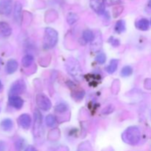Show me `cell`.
<instances>
[{"label":"cell","instance_id":"26","mask_svg":"<svg viewBox=\"0 0 151 151\" xmlns=\"http://www.w3.org/2000/svg\"><path fill=\"white\" fill-rule=\"evenodd\" d=\"M105 4L111 6V5H115V4H118L121 2V0H104Z\"/></svg>","mask_w":151,"mask_h":151},{"label":"cell","instance_id":"13","mask_svg":"<svg viewBox=\"0 0 151 151\" xmlns=\"http://www.w3.org/2000/svg\"><path fill=\"white\" fill-rule=\"evenodd\" d=\"M136 27L137 29H140V30H147L150 27V22L147 19H141L137 21L136 23Z\"/></svg>","mask_w":151,"mask_h":151},{"label":"cell","instance_id":"28","mask_svg":"<svg viewBox=\"0 0 151 151\" xmlns=\"http://www.w3.org/2000/svg\"><path fill=\"white\" fill-rule=\"evenodd\" d=\"M23 145H24V144L22 143V140H19L18 142H16V148H17L19 150H20L22 148Z\"/></svg>","mask_w":151,"mask_h":151},{"label":"cell","instance_id":"3","mask_svg":"<svg viewBox=\"0 0 151 151\" xmlns=\"http://www.w3.org/2000/svg\"><path fill=\"white\" fill-rule=\"evenodd\" d=\"M58 41V32L51 27H47L44 30V45L47 48H52L57 44Z\"/></svg>","mask_w":151,"mask_h":151},{"label":"cell","instance_id":"20","mask_svg":"<svg viewBox=\"0 0 151 151\" xmlns=\"http://www.w3.org/2000/svg\"><path fill=\"white\" fill-rule=\"evenodd\" d=\"M78 19H79V17L75 13H69L66 16V21H67L68 24L70 25L74 24L75 22H78Z\"/></svg>","mask_w":151,"mask_h":151},{"label":"cell","instance_id":"14","mask_svg":"<svg viewBox=\"0 0 151 151\" xmlns=\"http://www.w3.org/2000/svg\"><path fill=\"white\" fill-rule=\"evenodd\" d=\"M22 5L19 1H16L14 6V19L16 22H20L21 16H22Z\"/></svg>","mask_w":151,"mask_h":151},{"label":"cell","instance_id":"31","mask_svg":"<svg viewBox=\"0 0 151 151\" xmlns=\"http://www.w3.org/2000/svg\"><path fill=\"white\" fill-rule=\"evenodd\" d=\"M2 88H3V85H2V83H1V81H0V91L2 90Z\"/></svg>","mask_w":151,"mask_h":151},{"label":"cell","instance_id":"2","mask_svg":"<svg viewBox=\"0 0 151 151\" xmlns=\"http://www.w3.org/2000/svg\"><path fill=\"white\" fill-rule=\"evenodd\" d=\"M66 67L69 75H72L75 80L80 81L82 79V69L76 59L69 58L66 61Z\"/></svg>","mask_w":151,"mask_h":151},{"label":"cell","instance_id":"1","mask_svg":"<svg viewBox=\"0 0 151 151\" xmlns=\"http://www.w3.org/2000/svg\"><path fill=\"white\" fill-rule=\"evenodd\" d=\"M141 138V133L137 126H131L127 128L122 134V139L124 142L130 145L138 144Z\"/></svg>","mask_w":151,"mask_h":151},{"label":"cell","instance_id":"33","mask_svg":"<svg viewBox=\"0 0 151 151\" xmlns=\"http://www.w3.org/2000/svg\"><path fill=\"white\" fill-rule=\"evenodd\" d=\"M150 24H151V20H150Z\"/></svg>","mask_w":151,"mask_h":151},{"label":"cell","instance_id":"12","mask_svg":"<svg viewBox=\"0 0 151 151\" xmlns=\"http://www.w3.org/2000/svg\"><path fill=\"white\" fill-rule=\"evenodd\" d=\"M0 33L4 37H8L12 33V28L4 22H0Z\"/></svg>","mask_w":151,"mask_h":151},{"label":"cell","instance_id":"30","mask_svg":"<svg viewBox=\"0 0 151 151\" xmlns=\"http://www.w3.org/2000/svg\"><path fill=\"white\" fill-rule=\"evenodd\" d=\"M24 151H37V150L33 147V146L29 145V146H28L26 149H25Z\"/></svg>","mask_w":151,"mask_h":151},{"label":"cell","instance_id":"18","mask_svg":"<svg viewBox=\"0 0 151 151\" xmlns=\"http://www.w3.org/2000/svg\"><path fill=\"white\" fill-rule=\"evenodd\" d=\"M33 60V57H32L31 55H26L24 56L23 58H22V65H23V66H24V67L26 68L29 67V66H30L31 65H32Z\"/></svg>","mask_w":151,"mask_h":151},{"label":"cell","instance_id":"11","mask_svg":"<svg viewBox=\"0 0 151 151\" xmlns=\"http://www.w3.org/2000/svg\"><path fill=\"white\" fill-rule=\"evenodd\" d=\"M18 62L14 59H10L7 61L5 66V71L7 74H13L18 69Z\"/></svg>","mask_w":151,"mask_h":151},{"label":"cell","instance_id":"32","mask_svg":"<svg viewBox=\"0 0 151 151\" xmlns=\"http://www.w3.org/2000/svg\"><path fill=\"white\" fill-rule=\"evenodd\" d=\"M148 6L151 8V0H150V1H149V2H148Z\"/></svg>","mask_w":151,"mask_h":151},{"label":"cell","instance_id":"24","mask_svg":"<svg viewBox=\"0 0 151 151\" xmlns=\"http://www.w3.org/2000/svg\"><path fill=\"white\" fill-rule=\"evenodd\" d=\"M133 73V69L130 66H126L122 68L121 71V75L122 77H128Z\"/></svg>","mask_w":151,"mask_h":151},{"label":"cell","instance_id":"5","mask_svg":"<svg viewBox=\"0 0 151 151\" xmlns=\"http://www.w3.org/2000/svg\"><path fill=\"white\" fill-rule=\"evenodd\" d=\"M25 88L26 86H25L24 82L23 81L19 80V81H16L10 87V96H18V94H22L24 91Z\"/></svg>","mask_w":151,"mask_h":151},{"label":"cell","instance_id":"27","mask_svg":"<svg viewBox=\"0 0 151 151\" xmlns=\"http://www.w3.org/2000/svg\"><path fill=\"white\" fill-rule=\"evenodd\" d=\"M109 42H110L111 44L114 46V47H116V46H118L119 44V40L116 39V38H114V37H111V38H110V40H109Z\"/></svg>","mask_w":151,"mask_h":151},{"label":"cell","instance_id":"7","mask_svg":"<svg viewBox=\"0 0 151 151\" xmlns=\"http://www.w3.org/2000/svg\"><path fill=\"white\" fill-rule=\"evenodd\" d=\"M90 6L92 10L98 14H103L104 13V0H90Z\"/></svg>","mask_w":151,"mask_h":151},{"label":"cell","instance_id":"21","mask_svg":"<svg viewBox=\"0 0 151 151\" xmlns=\"http://www.w3.org/2000/svg\"><path fill=\"white\" fill-rule=\"evenodd\" d=\"M115 30L118 33H122L125 30V22L124 20H119L115 25Z\"/></svg>","mask_w":151,"mask_h":151},{"label":"cell","instance_id":"10","mask_svg":"<svg viewBox=\"0 0 151 151\" xmlns=\"http://www.w3.org/2000/svg\"><path fill=\"white\" fill-rule=\"evenodd\" d=\"M9 103L10 106L16 109H21L23 106L24 101L19 96H10L9 98Z\"/></svg>","mask_w":151,"mask_h":151},{"label":"cell","instance_id":"4","mask_svg":"<svg viewBox=\"0 0 151 151\" xmlns=\"http://www.w3.org/2000/svg\"><path fill=\"white\" fill-rule=\"evenodd\" d=\"M36 103L38 107L41 110L47 111L52 107V103L47 96L44 94H38L36 96Z\"/></svg>","mask_w":151,"mask_h":151},{"label":"cell","instance_id":"25","mask_svg":"<svg viewBox=\"0 0 151 151\" xmlns=\"http://www.w3.org/2000/svg\"><path fill=\"white\" fill-rule=\"evenodd\" d=\"M96 60H97L99 63H101V64L105 63V62H106V55L103 52L99 53V54L97 55V57H96Z\"/></svg>","mask_w":151,"mask_h":151},{"label":"cell","instance_id":"8","mask_svg":"<svg viewBox=\"0 0 151 151\" xmlns=\"http://www.w3.org/2000/svg\"><path fill=\"white\" fill-rule=\"evenodd\" d=\"M18 122L19 125L24 129H29L30 127L31 123H32V119H31L30 116L27 114H23L21 115L18 119Z\"/></svg>","mask_w":151,"mask_h":151},{"label":"cell","instance_id":"15","mask_svg":"<svg viewBox=\"0 0 151 151\" xmlns=\"http://www.w3.org/2000/svg\"><path fill=\"white\" fill-rule=\"evenodd\" d=\"M13 121L10 119H4L1 122V128L3 131H9L13 128Z\"/></svg>","mask_w":151,"mask_h":151},{"label":"cell","instance_id":"17","mask_svg":"<svg viewBox=\"0 0 151 151\" xmlns=\"http://www.w3.org/2000/svg\"><path fill=\"white\" fill-rule=\"evenodd\" d=\"M34 118H35V125H34V129L39 128L42 123V115L40 113L39 111L36 109L34 113Z\"/></svg>","mask_w":151,"mask_h":151},{"label":"cell","instance_id":"34","mask_svg":"<svg viewBox=\"0 0 151 151\" xmlns=\"http://www.w3.org/2000/svg\"><path fill=\"white\" fill-rule=\"evenodd\" d=\"M0 111H1V109H0Z\"/></svg>","mask_w":151,"mask_h":151},{"label":"cell","instance_id":"23","mask_svg":"<svg viewBox=\"0 0 151 151\" xmlns=\"http://www.w3.org/2000/svg\"><path fill=\"white\" fill-rule=\"evenodd\" d=\"M68 110L67 105L63 103H60L58 104L55 108V111L58 113H64Z\"/></svg>","mask_w":151,"mask_h":151},{"label":"cell","instance_id":"6","mask_svg":"<svg viewBox=\"0 0 151 151\" xmlns=\"http://www.w3.org/2000/svg\"><path fill=\"white\" fill-rule=\"evenodd\" d=\"M13 9L12 0H3L0 2V13L4 16H9Z\"/></svg>","mask_w":151,"mask_h":151},{"label":"cell","instance_id":"19","mask_svg":"<svg viewBox=\"0 0 151 151\" xmlns=\"http://www.w3.org/2000/svg\"><path fill=\"white\" fill-rule=\"evenodd\" d=\"M94 34L90 29H86L83 32V38L84 39V41H86V42H91L93 39H94Z\"/></svg>","mask_w":151,"mask_h":151},{"label":"cell","instance_id":"22","mask_svg":"<svg viewBox=\"0 0 151 151\" xmlns=\"http://www.w3.org/2000/svg\"><path fill=\"white\" fill-rule=\"evenodd\" d=\"M46 124L48 127L52 128V127L55 126V125L56 124V119L54 115L52 114H49L47 115V117H46Z\"/></svg>","mask_w":151,"mask_h":151},{"label":"cell","instance_id":"29","mask_svg":"<svg viewBox=\"0 0 151 151\" xmlns=\"http://www.w3.org/2000/svg\"><path fill=\"white\" fill-rule=\"evenodd\" d=\"M6 147V145L4 142L0 141V151H4L5 150Z\"/></svg>","mask_w":151,"mask_h":151},{"label":"cell","instance_id":"9","mask_svg":"<svg viewBox=\"0 0 151 151\" xmlns=\"http://www.w3.org/2000/svg\"><path fill=\"white\" fill-rule=\"evenodd\" d=\"M97 35H94V39L91 41V50L93 52H99L102 47V37L100 33L97 34Z\"/></svg>","mask_w":151,"mask_h":151},{"label":"cell","instance_id":"16","mask_svg":"<svg viewBox=\"0 0 151 151\" xmlns=\"http://www.w3.org/2000/svg\"><path fill=\"white\" fill-rule=\"evenodd\" d=\"M118 63H119V60H118L112 59L109 66L106 67V72L109 74H113L114 72H115V71L116 70L118 67Z\"/></svg>","mask_w":151,"mask_h":151}]
</instances>
